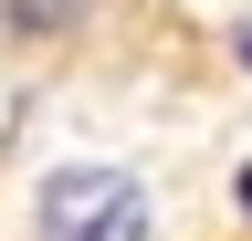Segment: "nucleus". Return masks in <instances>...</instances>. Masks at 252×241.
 <instances>
[{
    "instance_id": "2",
    "label": "nucleus",
    "mask_w": 252,
    "mask_h": 241,
    "mask_svg": "<svg viewBox=\"0 0 252 241\" xmlns=\"http://www.w3.org/2000/svg\"><path fill=\"white\" fill-rule=\"evenodd\" d=\"M94 21V0H0V42L11 53H63Z\"/></svg>"
},
{
    "instance_id": "4",
    "label": "nucleus",
    "mask_w": 252,
    "mask_h": 241,
    "mask_svg": "<svg viewBox=\"0 0 252 241\" xmlns=\"http://www.w3.org/2000/svg\"><path fill=\"white\" fill-rule=\"evenodd\" d=\"M231 63H242V74H252V11H242V21H231Z\"/></svg>"
},
{
    "instance_id": "1",
    "label": "nucleus",
    "mask_w": 252,
    "mask_h": 241,
    "mask_svg": "<svg viewBox=\"0 0 252 241\" xmlns=\"http://www.w3.org/2000/svg\"><path fill=\"white\" fill-rule=\"evenodd\" d=\"M32 241H158V189L116 158H53L21 210Z\"/></svg>"
},
{
    "instance_id": "3",
    "label": "nucleus",
    "mask_w": 252,
    "mask_h": 241,
    "mask_svg": "<svg viewBox=\"0 0 252 241\" xmlns=\"http://www.w3.org/2000/svg\"><path fill=\"white\" fill-rule=\"evenodd\" d=\"M231 220H242V231H252V158H242V168H231Z\"/></svg>"
}]
</instances>
